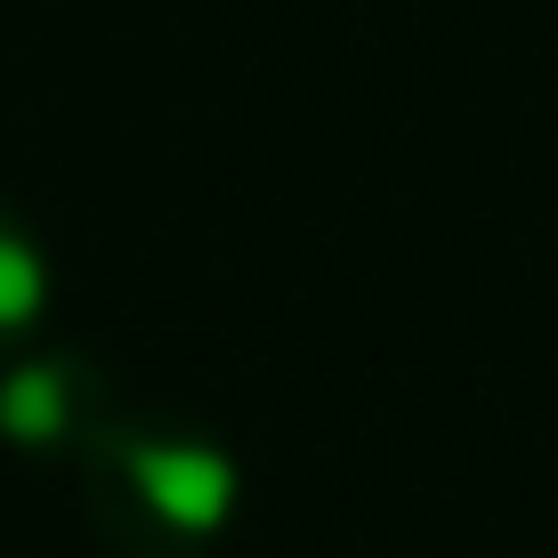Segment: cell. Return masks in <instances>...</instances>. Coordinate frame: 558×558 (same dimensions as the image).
I'll list each match as a JSON object with an SVG mask.
<instances>
[{
	"mask_svg": "<svg viewBox=\"0 0 558 558\" xmlns=\"http://www.w3.org/2000/svg\"><path fill=\"white\" fill-rule=\"evenodd\" d=\"M89 534L113 558H210L243 510V461L179 413L113 405L73 461Z\"/></svg>",
	"mask_w": 558,
	"mask_h": 558,
	"instance_id": "6da1fadb",
	"label": "cell"
},
{
	"mask_svg": "<svg viewBox=\"0 0 558 558\" xmlns=\"http://www.w3.org/2000/svg\"><path fill=\"white\" fill-rule=\"evenodd\" d=\"M122 405L98 356L82 349H16L0 356V446L25 461H82L98 421Z\"/></svg>",
	"mask_w": 558,
	"mask_h": 558,
	"instance_id": "7a4b0ae2",
	"label": "cell"
},
{
	"mask_svg": "<svg viewBox=\"0 0 558 558\" xmlns=\"http://www.w3.org/2000/svg\"><path fill=\"white\" fill-rule=\"evenodd\" d=\"M49 292H57V267L33 235V219L16 203H0V356H16L49 316Z\"/></svg>",
	"mask_w": 558,
	"mask_h": 558,
	"instance_id": "3957f363",
	"label": "cell"
}]
</instances>
